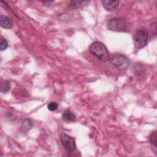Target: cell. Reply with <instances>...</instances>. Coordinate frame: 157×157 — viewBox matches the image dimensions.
<instances>
[{
	"label": "cell",
	"instance_id": "cell-10",
	"mask_svg": "<svg viewBox=\"0 0 157 157\" xmlns=\"http://www.w3.org/2000/svg\"><path fill=\"white\" fill-rule=\"evenodd\" d=\"M89 1H79V0H74L69 2V6L72 8H78L86 6Z\"/></svg>",
	"mask_w": 157,
	"mask_h": 157
},
{
	"label": "cell",
	"instance_id": "cell-9",
	"mask_svg": "<svg viewBox=\"0 0 157 157\" xmlns=\"http://www.w3.org/2000/svg\"><path fill=\"white\" fill-rule=\"evenodd\" d=\"M63 120L67 122H70L75 120V115L70 110H66L62 115Z\"/></svg>",
	"mask_w": 157,
	"mask_h": 157
},
{
	"label": "cell",
	"instance_id": "cell-5",
	"mask_svg": "<svg viewBox=\"0 0 157 157\" xmlns=\"http://www.w3.org/2000/svg\"><path fill=\"white\" fill-rule=\"evenodd\" d=\"M60 140L64 148L68 153H72L75 151L76 145L73 137L65 133H61Z\"/></svg>",
	"mask_w": 157,
	"mask_h": 157
},
{
	"label": "cell",
	"instance_id": "cell-12",
	"mask_svg": "<svg viewBox=\"0 0 157 157\" xmlns=\"http://www.w3.org/2000/svg\"><path fill=\"white\" fill-rule=\"evenodd\" d=\"M156 137H157V134H156V131H153L149 136V140L151 143V144L154 147L155 149H156Z\"/></svg>",
	"mask_w": 157,
	"mask_h": 157
},
{
	"label": "cell",
	"instance_id": "cell-11",
	"mask_svg": "<svg viewBox=\"0 0 157 157\" xmlns=\"http://www.w3.org/2000/svg\"><path fill=\"white\" fill-rule=\"evenodd\" d=\"M10 88V82L7 80H4L1 84V91L4 93H6L9 91Z\"/></svg>",
	"mask_w": 157,
	"mask_h": 157
},
{
	"label": "cell",
	"instance_id": "cell-2",
	"mask_svg": "<svg viewBox=\"0 0 157 157\" xmlns=\"http://www.w3.org/2000/svg\"><path fill=\"white\" fill-rule=\"evenodd\" d=\"M111 63L120 71H126L130 64L129 59L124 55L115 53L110 56Z\"/></svg>",
	"mask_w": 157,
	"mask_h": 157
},
{
	"label": "cell",
	"instance_id": "cell-6",
	"mask_svg": "<svg viewBox=\"0 0 157 157\" xmlns=\"http://www.w3.org/2000/svg\"><path fill=\"white\" fill-rule=\"evenodd\" d=\"M102 4L103 7L108 11L115 10L119 5L118 1H110V0H103L102 1Z\"/></svg>",
	"mask_w": 157,
	"mask_h": 157
},
{
	"label": "cell",
	"instance_id": "cell-3",
	"mask_svg": "<svg viewBox=\"0 0 157 157\" xmlns=\"http://www.w3.org/2000/svg\"><path fill=\"white\" fill-rule=\"evenodd\" d=\"M148 33L145 28L139 29L133 36V42L136 48L140 49L144 47L148 42Z\"/></svg>",
	"mask_w": 157,
	"mask_h": 157
},
{
	"label": "cell",
	"instance_id": "cell-14",
	"mask_svg": "<svg viewBox=\"0 0 157 157\" xmlns=\"http://www.w3.org/2000/svg\"><path fill=\"white\" fill-rule=\"evenodd\" d=\"M7 47H8L7 41L5 39L1 37L0 38V50H1V51L5 50Z\"/></svg>",
	"mask_w": 157,
	"mask_h": 157
},
{
	"label": "cell",
	"instance_id": "cell-4",
	"mask_svg": "<svg viewBox=\"0 0 157 157\" xmlns=\"http://www.w3.org/2000/svg\"><path fill=\"white\" fill-rule=\"evenodd\" d=\"M108 29L115 32L124 31L127 28V22L125 20L120 17L110 18L107 23Z\"/></svg>",
	"mask_w": 157,
	"mask_h": 157
},
{
	"label": "cell",
	"instance_id": "cell-13",
	"mask_svg": "<svg viewBox=\"0 0 157 157\" xmlns=\"http://www.w3.org/2000/svg\"><path fill=\"white\" fill-rule=\"evenodd\" d=\"M134 74L136 76L141 75L143 72V68L142 65L139 64V63H136L134 67Z\"/></svg>",
	"mask_w": 157,
	"mask_h": 157
},
{
	"label": "cell",
	"instance_id": "cell-1",
	"mask_svg": "<svg viewBox=\"0 0 157 157\" xmlns=\"http://www.w3.org/2000/svg\"><path fill=\"white\" fill-rule=\"evenodd\" d=\"M89 51L99 60L106 62L110 58L109 51L105 45L98 41L93 42L89 47Z\"/></svg>",
	"mask_w": 157,
	"mask_h": 157
},
{
	"label": "cell",
	"instance_id": "cell-16",
	"mask_svg": "<svg viewBox=\"0 0 157 157\" xmlns=\"http://www.w3.org/2000/svg\"><path fill=\"white\" fill-rule=\"evenodd\" d=\"M151 30L154 32V33L156 34V21H155L151 24Z\"/></svg>",
	"mask_w": 157,
	"mask_h": 157
},
{
	"label": "cell",
	"instance_id": "cell-8",
	"mask_svg": "<svg viewBox=\"0 0 157 157\" xmlns=\"http://www.w3.org/2000/svg\"><path fill=\"white\" fill-rule=\"evenodd\" d=\"M33 122L31 118H27L25 119L21 124L20 129L23 133H27L33 127Z\"/></svg>",
	"mask_w": 157,
	"mask_h": 157
},
{
	"label": "cell",
	"instance_id": "cell-7",
	"mask_svg": "<svg viewBox=\"0 0 157 157\" xmlns=\"http://www.w3.org/2000/svg\"><path fill=\"white\" fill-rule=\"evenodd\" d=\"M0 25L3 28L10 29L13 26V22L8 17L1 15L0 17Z\"/></svg>",
	"mask_w": 157,
	"mask_h": 157
},
{
	"label": "cell",
	"instance_id": "cell-15",
	"mask_svg": "<svg viewBox=\"0 0 157 157\" xmlns=\"http://www.w3.org/2000/svg\"><path fill=\"white\" fill-rule=\"evenodd\" d=\"M58 105L55 102H50L47 105V108L50 111H55V110H56L58 109Z\"/></svg>",
	"mask_w": 157,
	"mask_h": 157
}]
</instances>
